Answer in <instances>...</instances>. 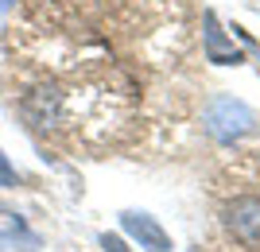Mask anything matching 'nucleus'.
<instances>
[{
    "label": "nucleus",
    "mask_w": 260,
    "mask_h": 252,
    "mask_svg": "<svg viewBox=\"0 0 260 252\" xmlns=\"http://www.w3.org/2000/svg\"><path fill=\"white\" fill-rule=\"evenodd\" d=\"M20 31L39 66L23 117L86 152L140 140L155 82L194 55L186 0H31Z\"/></svg>",
    "instance_id": "1"
},
{
    "label": "nucleus",
    "mask_w": 260,
    "mask_h": 252,
    "mask_svg": "<svg viewBox=\"0 0 260 252\" xmlns=\"http://www.w3.org/2000/svg\"><path fill=\"white\" fill-rule=\"evenodd\" d=\"M249 124H252V113L233 97H217L214 105H210V113H206V128L214 132L217 140H233V136H241Z\"/></svg>",
    "instance_id": "2"
},
{
    "label": "nucleus",
    "mask_w": 260,
    "mask_h": 252,
    "mask_svg": "<svg viewBox=\"0 0 260 252\" xmlns=\"http://www.w3.org/2000/svg\"><path fill=\"white\" fill-rule=\"evenodd\" d=\"M120 225L132 241H140V248L148 252H171V237L159 229V221L148 213H120Z\"/></svg>",
    "instance_id": "3"
},
{
    "label": "nucleus",
    "mask_w": 260,
    "mask_h": 252,
    "mask_svg": "<svg viewBox=\"0 0 260 252\" xmlns=\"http://www.w3.org/2000/svg\"><path fill=\"white\" fill-rule=\"evenodd\" d=\"M202 47H206V58L210 62H241V51L237 47L225 43V35H221V27H217V16L214 12H206L202 16Z\"/></svg>",
    "instance_id": "4"
},
{
    "label": "nucleus",
    "mask_w": 260,
    "mask_h": 252,
    "mask_svg": "<svg viewBox=\"0 0 260 252\" xmlns=\"http://www.w3.org/2000/svg\"><path fill=\"white\" fill-rule=\"evenodd\" d=\"M16 233H23V225L16 218H8V213H0V244L4 241H16ZM4 252V248H0Z\"/></svg>",
    "instance_id": "5"
},
{
    "label": "nucleus",
    "mask_w": 260,
    "mask_h": 252,
    "mask_svg": "<svg viewBox=\"0 0 260 252\" xmlns=\"http://www.w3.org/2000/svg\"><path fill=\"white\" fill-rule=\"evenodd\" d=\"M20 178H16V167L8 163V155L0 152V187H16Z\"/></svg>",
    "instance_id": "6"
},
{
    "label": "nucleus",
    "mask_w": 260,
    "mask_h": 252,
    "mask_svg": "<svg viewBox=\"0 0 260 252\" xmlns=\"http://www.w3.org/2000/svg\"><path fill=\"white\" fill-rule=\"evenodd\" d=\"M101 244H105V252H128V248H124V241H120V237H113V233H105V237H101Z\"/></svg>",
    "instance_id": "7"
}]
</instances>
